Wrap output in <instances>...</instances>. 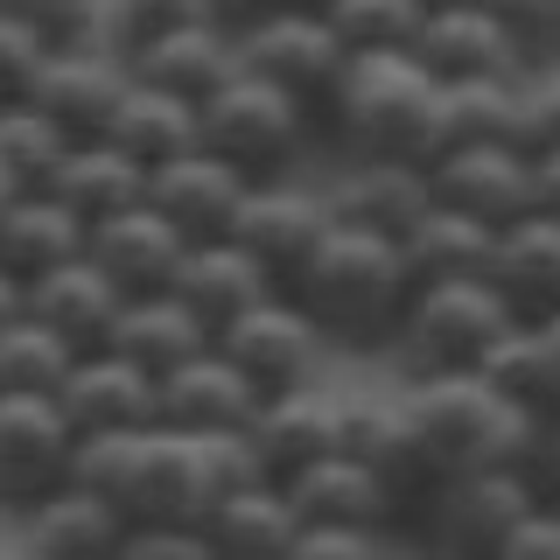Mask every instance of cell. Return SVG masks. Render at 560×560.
Instances as JSON below:
<instances>
[{
    "mask_svg": "<svg viewBox=\"0 0 560 560\" xmlns=\"http://www.w3.org/2000/svg\"><path fill=\"white\" fill-rule=\"evenodd\" d=\"M323 22L343 43V57H413L428 8L420 0H329Z\"/></svg>",
    "mask_w": 560,
    "mask_h": 560,
    "instance_id": "cell-34",
    "label": "cell"
},
{
    "mask_svg": "<svg viewBox=\"0 0 560 560\" xmlns=\"http://www.w3.org/2000/svg\"><path fill=\"white\" fill-rule=\"evenodd\" d=\"M70 140L49 127L35 105H8L0 113V175H8L14 189H49V175L63 168Z\"/></svg>",
    "mask_w": 560,
    "mask_h": 560,
    "instance_id": "cell-37",
    "label": "cell"
},
{
    "mask_svg": "<svg viewBox=\"0 0 560 560\" xmlns=\"http://www.w3.org/2000/svg\"><path fill=\"white\" fill-rule=\"evenodd\" d=\"M512 113H518V78L442 84V98H434V154L498 148V140H512Z\"/></svg>",
    "mask_w": 560,
    "mask_h": 560,
    "instance_id": "cell-33",
    "label": "cell"
},
{
    "mask_svg": "<svg viewBox=\"0 0 560 560\" xmlns=\"http://www.w3.org/2000/svg\"><path fill=\"white\" fill-rule=\"evenodd\" d=\"M119 63H127V78L148 84V92H168V98H183V105H203L218 84L238 78V35L224 28V22H210V14H197V22L154 35V43H140L133 57H119Z\"/></svg>",
    "mask_w": 560,
    "mask_h": 560,
    "instance_id": "cell-16",
    "label": "cell"
},
{
    "mask_svg": "<svg viewBox=\"0 0 560 560\" xmlns=\"http://www.w3.org/2000/svg\"><path fill=\"white\" fill-rule=\"evenodd\" d=\"M512 148L525 154V162H547V154H560V78L533 84V92H518Z\"/></svg>",
    "mask_w": 560,
    "mask_h": 560,
    "instance_id": "cell-40",
    "label": "cell"
},
{
    "mask_svg": "<svg viewBox=\"0 0 560 560\" xmlns=\"http://www.w3.org/2000/svg\"><path fill=\"white\" fill-rule=\"evenodd\" d=\"M197 14H203V0H105L98 8V43L113 49V57H133L140 43L197 22Z\"/></svg>",
    "mask_w": 560,
    "mask_h": 560,
    "instance_id": "cell-38",
    "label": "cell"
},
{
    "mask_svg": "<svg viewBox=\"0 0 560 560\" xmlns=\"http://www.w3.org/2000/svg\"><path fill=\"white\" fill-rule=\"evenodd\" d=\"M288 302L315 323L323 343L372 350L385 337H399V315H407L413 288H407V267H399L393 238L350 232V224L329 218V238L315 245V259L302 267V280L288 288Z\"/></svg>",
    "mask_w": 560,
    "mask_h": 560,
    "instance_id": "cell-1",
    "label": "cell"
},
{
    "mask_svg": "<svg viewBox=\"0 0 560 560\" xmlns=\"http://www.w3.org/2000/svg\"><path fill=\"white\" fill-rule=\"evenodd\" d=\"M119 92H127V63H119L105 43H78V49H49L43 57L28 105L63 140H98L105 119H113V105H119Z\"/></svg>",
    "mask_w": 560,
    "mask_h": 560,
    "instance_id": "cell-13",
    "label": "cell"
},
{
    "mask_svg": "<svg viewBox=\"0 0 560 560\" xmlns=\"http://www.w3.org/2000/svg\"><path fill=\"white\" fill-rule=\"evenodd\" d=\"M245 189H253V183H245L238 168H224L218 154L189 148V154H175V162H162V168L148 175V210H154V218H162L183 245H210V238L232 232Z\"/></svg>",
    "mask_w": 560,
    "mask_h": 560,
    "instance_id": "cell-15",
    "label": "cell"
},
{
    "mask_svg": "<svg viewBox=\"0 0 560 560\" xmlns=\"http://www.w3.org/2000/svg\"><path fill=\"white\" fill-rule=\"evenodd\" d=\"M434 98H442V84L413 57H350L323 105V127L358 162L428 168L434 162Z\"/></svg>",
    "mask_w": 560,
    "mask_h": 560,
    "instance_id": "cell-2",
    "label": "cell"
},
{
    "mask_svg": "<svg viewBox=\"0 0 560 560\" xmlns=\"http://www.w3.org/2000/svg\"><path fill=\"white\" fill-rule=\"evenodd\" d=\"M253 413H259V393L218 358V343L162 378V428L175 434H245Z\"/></svg>",
    "mask_w": 560,
    "mask_h": 560,
    "instance_id": "cell-24",
    "label": "cell"
},
{
    "mask_svg": "<svg viewBox=\"0 0 560 560\" xmlns=\"http://www.w3.org/2000/svg\"><path fill=\"white\" fill-rule=\"evenodd\" d=\"M49 197H57L70 218L92 232V224L119 218V210L148 203V168H133L113 140H70L63 168L49 175Z\"/></svg>",
    "mask_w": 560,
    "mask_h": 560,
    "instance_id": "cell-28",
    "label": "cell"
},
{
    "mask_svg": "<svg viewBox=\"0 0 560 560\" xmlns=\"http://www.w3.org/2000/svg\"><path fill=\"white\" fill-rule=\"evenodd\" d=\"M14 197H22V189H14V183H8V175H0V210H8Z\"/></svg>",
    "mask_w": 560,
    "mask_h": 560,
    "instance_id": "cell-52",
    "label": "cell"
},
{
    "mask_svg": "<svg viewBox=\"0 0 560 560\" xmlns=\"http://www.w3.org/2000/svg\"><path fill=\"white\" fill-rule=\"evenodd\" d=\"M168 294H175L189 315H197L210 337H218L224 323H238L245 308H259V302H267V294H280V288L238 253L232 238H210V245H189V253H183V267H175V280H168Z\"/></svg>",
    "mask_w": 560,
    "mask_h": 560,
    "instance_id": "cell-25",
    "label": "cell"
},
{
    "mask_svg": "<svg viewBox=\"0 0 560 560\" xmlns=\"http://www.w3.org/2000/svg\"><path fill=\"white\" fill-rule=\"evenodd\" d=\"M512 329L504 302L483 280H448V288H420L399 315V350L413 358L420 378L434 372H477V358Z\"/></svg>",
    "mask_w": 560,
    "mask_h": 560,
    "instance_id": "cell-7",
    "label": "cell"
},
{
    "mask_svg": "<svg viewBox=\"0 0 560 560\" xmlns=\"http://www.w3.org/2000/svg\"><path fill=\"white\" fill-rule=\"evenodd\" d=\"M512 477L533 490V504H560V413L533 428V442H525V455H518Z\"/></svg>",
    "mask_w": 560,
    "mask_h": 560,
    "instance_id": "cell-44",
    "label": "cell"
},
{
    "mask_svg": "<svg viewBox=\"0 0 560 560\" xmlns=\"http://www.w3.org/2000/svg\"><path fill=\"white\" fill-rule=\"evenodd\" d=\"M323 350H329V343L315 337V323L288 302V294H267L259 308H245L238 323L218 329V358L232 364V372L253 385L259 399L315 385V364H323Z\"/></svg>",
    "mask_w": 560,
    "mask_h": 560,
    "instance_id": "cell-9",
    "label": "cell"
},
{
    "mask_svg": "<svg viewBox=\"0 0 560 560\" xmlns=\"http://www.w3.org/2000/svg\"><path fill=\"white\" fill-rule=\"evenodd\" d=\"M113 560H210L197 525H127Z\"/></svg>",
    "mask_w": 560,
    "mask_h": 560,
    "instance_id": "cell-43",
    "label": "cell"
},
{
    "mask_svg": "<svg viewBox=\"0 0 560 560\" xmlns=\"http://www.w3.org/2000/svg\"><path fill=\"white\" fill-rule=\"evenodd\" d=\"M477 378L525 420H553V385H547V358H539V329H504L498 343L477 358Z\"/></svg>",
    "mask_w": 560,
    "mask_h": 560,
    "instance_id": "cell-36",
    "label": "cell"
},
{
    "mask_svg": "<svg viewBox=\"0 0 560 560\" xmlns=\"http://www.w3.org/2000/svg\"><path fill=\"white\" fill-rule=\"evenodd\" d=\"M280 8H302V14H323L329 0H280Z\"/></svg>",
    "mask_w": 560,
    "mask_h": 560,
    "instance_id": "cell-51",
    "label": "cell"
},
{
    "mask_svg": "<svg viewBox=\"0 0 560 560\" xmlns=\"http://www.w3.org/2000/svg\"><path fill=\"white\" fill-rule=\"evenodd\" d=\"M43 57H49V49L35 43L22 22H8V14H0V113H8V105H28Z\"/></svg>",
    "mask_w": 560,
    "mask_h": 560,
    "instance_id": "cell-41",
    "label": "cell"
},
{
    "mask_svg": "<svg viewBox=\"0 0 560 560\" xmlns=\"http://www.w3.org/2000/svg\"><path fill=\"white\" fill-rule=\"evenodd\" d=\"M98 140H113L133 168L154 175L162 162H175V154L197 148V105H183L168 92H148V84L127 78V92H119V105H113V119H105Z\"/></svg>",
    "mask_w": 560,
    "mask_h": 560,
    "instance_id": "cell-30",
    "label": "cell"
},
{
    "mask_svg": "<svg viewBox=\"0 0 560 560\" xmlns=\"http://www.w3.org/2000/svg\"><path fill=\"white\" fill-rule=\"evenodd\" d=\"M70 364H78V350L63 337H49L35 315L0 329V399H57Z\"/></svg>",
    "mask_w": 560,
    "mask_h": 560,
    "instance_id": "cell-35",
    "label": "cell"
},
{
    "mask_svg": "<svg viewBox=\"0 0 560 560\" xmlns=\"http://www.w3.org/2000/svg\"><path fill=\"white\" fill-rule=\"evenodd\" d=\"M28 315L49 329V337H63L70 350H105V337H113V323H119V308H127V294L105 280L92 259H63V267H49V273H35L28 280Z\"/></svg>",
    "mask_w": 560,
    "mask_h": 560,
    "instance_id": "cell-21",
    "label": "cell"
},
{
    "mask_svg": "<svg viewBox=\"0 0 560 560\" xmlns=\"http://www.w3.org/2000/svg\"><path fill=\"white\" fill-rule=\"evenodd\" d=\"M498 560H560V512L539 504V512L518 518V533L498 547Z\"/></svg>",
    "mask_w": 560,
    "mask_h": 560,
    "instance_id": "cell-45",
    "label": "cell"
},
{
    "mask_svg": "<svg viewBox=\"0 0 560 560\" xmlns=\"http://www.w3.org/2000/svg\"><path fill=\"white\" fill-rule=\"evenodd\" d=\"M197 533H203L210 560H288L294 539H302V525H294V512L280 504L273 483H253V490H238L232 504H218Z\"/></svg>",
    "mask_w": 560,
    "mask_h": 560,
    "instance_id": "cell-32",
    "label": "cell"
},
{
    "mask_svg": "<svg viewBox=\"0 0 560 560\" xmlns=\"http://www.w3.org/2000/svg\"><path fill=\"white\" fill-rule=\"evenodd\" d=\"M434 210L428 168H399V162H358V175L329 197V218L350 224V232H372V238H407L420 218Z\"/></svg>",
    "mask_w": 560,
    "mask_h": 560,
    "instance_id": "cell-26",
    "label": "cell"
},
{
    "mask_svg": "<svg viewBox=\"0 0 560 560\" xmlns=\"http://www.w3.org/2000/svg\"><path fill=\"white\" fill-rule=\"evenodd\" d=\"M428 189L434 203L455 210V218L483 224V232H512V224L533 218V162L498 140V148H455L428 162Z\"/></svg>",
    "mask_w": 560,
    "mask_h": 560,
    "instance_id": "cell-11",
    "label": "cell"
},
{
    "mask_svg": "<svg viewBox=\"0 0 560 560\" xmlns=\"http://www.w3.org/2000/svg\"><path fill=\"white\" fill-rule=\"evenodd\" d=\"M539 358H547V385H553V413H560V315L539 329Z\"/></svg>",
    "mask_w": 560,
    "mask_h": 560,
    "instance_id": "cell-49",
    "label": "cell"
},
{
    "mask_svg": "<svg viewBox=\"0 0 560 560\" xmlns=\"http://www.w3.org/2000/svg\"><path fill=\"white\" fill-rule=\"evenodd\" d=\"M343 43L329 35L323 14H302V8H273L259 14L253 28H238V70L259 84H273V92H288L302 105L308 119H323L329 92H337L343 78Z\"/></svg>",
    "mask_w": 560,
    "mask_h": 560,
    "instance_id": "cell-6",
    "label": "cell"
},
{
    "mask_svg": "<svg viewBox=\"0 0 560 560\" xmlns=\"http://www.w3.org/2000/svg\"><path fill=\"white\" fill-rule=\"evenodd\" d=\"M22 315H28L22 280H14V273H0V329H8V323H22Z\"/></svg>",
    "mask_w": 560,
    "mask_h": 560,
    "instance_id": "cell-50",
    "label": "cell"
},
{
    "mask_svg": "<svg viewBox=\"0 0 560 560\" xmlns=\"http://www.w3.org/2000/svg\"><path fill=\"white\" fill-rule=\"evenodd\" d=\"M224 238L288 294L294 280H302V267L315 259V245L329 238V203L315 197V189H294V183H253Z\"/></svg>",
    "mask_w": 560,
    "mask_h": 560,
    "instance_id": "cell-10",
    "label": "cell"
},
{
    "mask_svg": "<svg viewBox=\"0 0 560 560\" xmlns=\"http://www.w3.org/2000/svg\"><path fill=\"white\" fill-rule=\"evenodd\" d=\"M483 288L504 302V315H512L518 329H547L560 315V224L533 210L525 224L498 232Z\"/></svg>",
    "mask_w": 560,
    "mask_h": 560,
    "instance_id": "cell-19",
    "label": "cell"
},
{
    "mask_svg": "<svg viewBox=\"0 0 560 560\" xmlns=\"http://www.w3.org/2000/svg\"><path fill=\"white\" fill-rule=\"evenodd\" d=\"M70 420L57 413V399H0V504H35L43 490H57L70 477Z\"/></svg>",
    "mask_w": 560,
    "mask_h": 560,
    "instance_id": "cell-18",
    "label": "cell"
},
{
    "mask_svg": "<svg viewBox=\"0 0 560 560\" xmlns=\"http://www.w3.org/2000/svg\"><path fill=\"white\" fill-rule=\"evenodd\" d=\"M280 490V504L294 512V525L302 533H378L385 539V525H393V512H385V498H378V483L364 477L350 455H329V463H315L302 469V477H288V483H273Z\"/></svg>",
    "mask_w": 560,
    "mask_h": 560,
    "instance_id": "cell-23",
    "label": "cell"
},
{
    "mask_svg": "<svg viewBox=\"0 0 560 560\" xmlns=\"http://www.w3.org/2000/svg\"><path fill=\"white\" fill-rule=\"evenodd\" d=\"M469 8L490 14V22L512 35V43H518V57L560 35V0H469Z\"/></svg>",
    "mask_w": 560,
    "mask_h": 560,
    "instance_id": "cell-42",
    "label": "cell"
},
{
    "mask_svg": "<svg viewBox=\"0 0 560 560\" xmlns=\"http://www.w3.org/2000/svg\"><path fill=\"white\" fill-rule=\"evenodd\" d=\"M183 253H189V245L175 238L148 203H133V210H119V218H105V224L84 232V259H92L127 302H133V294H168Z\"/></svg>",
    "mask_w": 560,
    "mask_h": 560,
    "instance_id": "cell-20",
    "label": "cell"
},
{
    "mask_svg": "<svg viewBox=\"0 0 560 560\" xmlns=\"http://www.w3.org/2000/svg\"><path fill=\"white\" fill-rule=\"evenodd\" d=\"M407 407L428 434L434 463H442V483L448 477H477V469H518L525 442H533L539 420L512 413L498 393L477 378V372H434L407 393Z\"/></svg>",
    "mask_w": 560,
    "mask_h": 560,
    "instance_id": "cell-3",
    "label": "cell"
},
{
    "mask_svg": "<svg viewBox=\"0 0 560 560\" xmlns=\"http://www.w3.org/2000/svg\"><path fill=\"white\" fill-rule=\"evenodd\" d=\"M210 343H218V337H210V329H203L183 302H175V294H133V302L119 308L113 337H105V350H113V358L140 364L148 378H168L175 364L203 358Z\"/></svg>",
    "mask_w": 560,
    "mask_h": 560,
    "instance_id": "cell-27",
    "label": "cell"
},
{
    "mask_svg": "<svg viewBox=\"0 0 560 560\" xmlns=\"http://www.w3.org/2000/svg\"><path fill=\"white\" fill-rule=\"evenodd\" d=\"M98 8H105V0H0V14H8V22H22L43 49L98 43Z\"/></svg>",
    "mask_w": 560,
    "mask_h": 560,
    "instance_id": "cell-39",
    "label": "cell"
},
{
    "mask_svg": "<svg viewBox=\"0 0 560 560\" xmlns=\"http://www.w3.org/2000/svg\"><path fill=\"white\" fill-rule=\"evenodd\" d=\"M525 512H539V504L512 469L448 477L420 512V547H428V560H498V547L518 533Z\"/></svg>",
    "mask_w": 560,
    "mask_h": 560,
    "instance_id": "cell-8",
    "label": "cell"
},
{
    "mask_svg": "<svg viewBox=\"0 0 560 560\" xmlns=\"http://www.w3.org/2000/svg\"><path fill=\"white\" fill-rule=\"evenodd\" d=\"M84 253V224L49 197V189H22L8 210H0V273H14L28 288L35 273L63 267V259Z\"/></svg>",
    "mask_w": 560,
    "mask_h": 560,
    "instance_id": "cell-29",
    "label": "cell"
},
{
    "mask_svg": "<svg viewBox=\"0 0 560 560\" xmlns=\"http://www.w3.org/2000/svg\"><path fill=\"white\" fill-rule=\"evenodd\" d=\"M343 420H350V407L329 399V393H315V385L273 393V399H259L253 428H245V448H253V463H259L267 483H288V477H302V469L329 463V455H343Z\"/></svg>",
    "mask_w": 560,
    "mask_h": 560,
    "instance_id": "cell-12",
    "label": "cell"
},
{
    "mask_svg": "<svg viewBox=\"0 0 560 560\" xmlns=\"http://www.w3.org/2000/svg\"><path fill=\"white\" fill-rule=\"evenodd\" d=\"M280 8V0H203V14H210V22H224V28H253L259 22V14H273Z\"/></svg>",
    "mask_w": 560,
    "mask_h": 560,
    "instance_id": "cell-47",
    "label": "cell"
},
{
    "mask_svg": "<svg viewBox=\"0 0 560 560\" xmlns=\"http://www.w3.org/2000/svg\"><path fill=\"white\" fill-rule=\"evenodd\" d=\"M288 560H385L378 533H302Z\"/></svg>",
    "mask_w": 560,
    "mask_h": 560,
    "instance_id": "cell-46",
    "label": "cell"
},
{
    "mask_svg": "<svg viewBox=\"0 0 560 560\" xmlns=\"http://www.w3.org/2000/svg\"><path fill=\"white\" fill-rule=\"evenodd\" d=\"M57 413L70 420V434H127L162 420V378H148L140 364L113 358V350H84L70 364V378L57 385Z\"/></svg>",
    "mask_w": 560,
    "mask_h": 560,
    "instance_id": "cell-14",
    "label": "cell"
},
{
    "mask_svg": "<svg viewBox=\"0 0 560 560\" xmlns=\"http://www.w3.org/2000/svg\"><path fill=\"white\" fill-rule=\"evenodd\" d=\"M553 512H560V504H553Z\"/></svg>",
    "mask_w": 560,
    "mask_h": 560,
    "instance_id": "cell-54",
    "label": "cell"
},
{
    "mask_svg": "<svg viewBox=\"0 0 560 560\" xmlns=\"http://www.w3.org/2000/svg\"><path fill=\"white\" fill-rule=\"evenodd\" d=\"M308 127L315 119L288 92L245 78V70L197 105V148L218 154L224 168H238L245 183H280V168L308 148Z\"/></svg>",
    "mask_w": 560,
    "mask_h": 560,
    "instance_id": "cell-4",
    "label": "cell"
},
{
    "mask_svg": "<svg viewBox=\"0 0 560 560\" xmlns=\"http://www.w3.org/2000/svg\"><path fill=\"white\" fill-rule=\"evenodd\" d=\"M119 539H127V518L113 504H98L92 490H78L70 477L14 512V547H22V560H113Z\"/></svg>",
    "mask_w": 560,
    "mask_h": 560,
    "instance_id": "cell-17",
    "label": "cell"
},
{
    "mask_svg": "<svg viewBox=\"0 0 560 560\" xmlns=\"http://www.w3.org/2000/svg\"><path fill=\"white\" fill-rule=\"evenodd\" d=\"M343 455L378 483L393 525L399 518L420 525V512H428L434 490H442V463H434V448H428V434H420V420H413L407 399H372V407H350V420H343Z\"/></svg>",
    "mask_w": 560,
    "mask_h": 560,
    "instance_id": "cell-5",
    "label": "cell"
},
{
    "mask_svg": "<svg viewBox=\"0 0 560 560\" xmlns=\"http://www.w3.org/2000/svg\"><path fill=\"white\" fill-rule=\"evenodd\" d=\"M533 210L560 224V154H547V162H533Z\"/></svg>",
    "mask_w": 560,
    "mask_h": 560,
    "instance_id": "cell-48",
    "label": "cell"
},
{
    "mask_svg": "<svg viewBox=\"0 0 560 560\" xmlns=\"http://www.w3.org/2000/svg\"><path fill=\"white\" fill-rule=\"evenodd\" d=\"M413 63L428 70L434 84H477V78H512L518 70V43L504 35L490 14L463 8H434L420 22V43H413Z\"/></svg>",
    "mask_w": 560,
    "mask_h": 560,
    "instance_id": "cell-22",
    "label": "cell"
},
{
    "mask_svg": "<svg viewBox=\"0 0 560 560\" xmlns=\"http://www.w3.org/2000/svg\"><path fill=\"white\" fill-rule=\"evenodd\" d=\"M420 8H428V14H434V8H463V0H420Z\"/></svg>",
    "mask_w": 560,
    "mask_h": 560,
    "instance_id": "cell-53",
    "label": "cell"
},
{
    "mask_svg": "<svg viewBox=\"0 0 560 560\" xmlns=\"http://www.w3.org/2000/svg\"><path fill=\"white\" fill-rule=\"evenodd\" d=\"M490 245H498V232H483V224H469V218H455V210L434 203L428 218L399 238L407 288L420 294V288H448V280H483L490 273Z\"/></svg>",
    "mask_w": 560,
    "mask_h": 560,
    "instance_id": "cell-31",
    "label": "cell"
}]
</instances>
